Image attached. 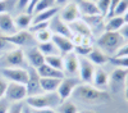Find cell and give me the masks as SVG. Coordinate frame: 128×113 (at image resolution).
<instances>
[{"label": "cell", "mask_w": 128, "mask_h": 113, "mask_svg": "<svg viewBox=\"0 0 128 113\" xmlns=\"http://www.w3.org/2000/svg\"><path fill=\"white\" fill-rule=\"evenodd\" d=\"M0 31H2V35H13L18 32L14 23V18L9 13L0 14Z\"/></svg>", "instance_id": "cell-17"}, {"label": "cell", "mask_w": 128, "mask_h": 113, "mask_svg": "<svg viewBox=\"0 0 128 113\" xmlns=\"http://www.w3.org/2000/svg\"><path fill=\"white\" fill-rule=\"evenodd\" d=\"M23 113H31V109L30 108H23Z\"/></svg>", "instance_id": "cell-50"}, {"label": "cell", "mask_w": 128, "mask_h": 113, "mask_svg": "<svg viewBox=\"0 0 128 113\" xmlns=\"http://www.w3.org/2000/svg\"><path fill=\"white\" fill-rule=\"evenodd\" d=\"M30 73V77H28V82H27V95L28 96H35V95H40L42 94V89H41V85H40V76L36 72L35 68H32L28 71Z\"/></svg>", "instance_id": "cell-13"}, {"label": "cell", "mask_w": 128, "mask_h": 113, "mask_svg": "<svg viewBox=\"0 0 128 113\" xmlns=\"http://www.w3.org/2000/svg\"><path fill=\"white\" fill-rule=\"evenodd\" d=\"M38 2H40V0H30V3H28V5H27V8H26V10H27L26 13H28V14L34 13V10H35L36 5L38 4Z\"/></svg>", "instance_id": "cell-42"}, {"label": "cell", "mask_w": 128, "mask_h": 113, "mask_svg": "<svg viewBox=\"0 0 128 113\" xmlns=\"http://www.w3.org/2000/svg\"><path fill=\"white\" fill-rule=\"evenodd\" d=\"M30 3V0H18L17 2V8L18 9H26Z\"/></svg>", "instance_id": "cell-45"}, {"label": "cell", "mask_w": 128, "mask_h": 113, "mask_svg": "<svg viewBox=\"0 0 128 113\" xmlns=\"http://www.w3.org/2000/svg\"><path fill=\"white\" fill-rule=\"evenodd\" d=\"M45 63L49 64L50 67L63 71V57L62 55H48L45 57Z\"/></svg>", "instance_id": "cell-29"}, {"label": "cell", "mask_w": 128, "mask_h": 113, "mask_svg": "<svg viewBox=\"0 0 128 113\" xmlns=\"http://www.w3.org/2000/svg\"><path fill=\"white\" fill-rule=\"evenodd\" d=\"M78 8L82 17H88V16H101L100 10L96 5L95 2L92 0H81L78 3Z\"/></svg>", "instance_id": "cell-19"}, {"label": "cell", "mask_w": 128, "mask_h": 113, "mask_svg": "<svg viewBox=\"0 0 128 113\" xmlns=\"http://www.w3.org/2000/svg\"><path fill=\"white\" fill-rule=\"evenodd\" d=\"M49 30L51 31L52 35H60V36L69 37V39H72L73 36V32L69 28V25L64 22L58 14L49 21Z\"/></svg>", "instance_id": "cell-10"}, {"label": "cell", "mask_w": 128, "mask_h": 113, "mask_svg": "<svg viewBox=\"0 0 128 113\" xmlns=\"http://www.w3.org/2000/svg\"><path fill=\"white\" fill-rule=\"evenodd\" d=\"M123 18H124V21H126V23H128V10L126 12V14L123 16Z\"/></svg>", "instance_id": "cell-48"}, {"label": "cell", "mask_w": 128, "mask_h": 113, "mask_svg": "<svg viewBox=\"0 0 128 113\" xmlns=\"http://www.w3.org/2000/svg\"><path fill=\"white\" fill-rule=\"evenodd\" d=\"M124 98L128 101V78H127V84H126V87H124Z\"/></svg>", "instance_id": "cell-47"}, {"label": "cell", "mask_w": 128, "mask_h": 113, "mask_svg": "<svg viewBox=\"0 0 128 113\" xmlns=\"http://www.w3.org/2000/svg\"><path fill=\"white\" fill-rule=\"evenodd\" d=\"M31 113H56L52 108H45V109H31Z\"/></svg>", "instance_id": "cell-44"}, {"label": "cell", "mask_w": 128, "mask_h": 113, "mask_svg": "<svg viewBox=\"0 0 128 113\" xmlns=\"http://www.w3.org/2000/svg\"><path fill=\"white\" fill-rule=\"evenodd\" d=\"M94 46L92 45H74V49L73 51L76 53L78 57H84L86 58L91 51H92Z\"/></svg>", "instance_id": "cell-30"}, {"label": "cell", "mask_w": 128, "mask_h": 113, "mask_svg": "<svg viewBox=\"0 0 128 113\" xmlns=\"http://www.w3.org/2000/svg\"><path fill=\"white\" fill-rule=\"evenodd\" d=\"M119 34L124 40H128V23H124L123 27L119 30Z\"/></svg>", "instance_id": "cell-43"}, {"label": "cell", "mask_w": 128, "mask_h": 113, "mask_svg": "<svg viewBox=\"0 0 128 113\" xmlns=\"http://www.w3.org/2000/svg\"><path fill=\"white\" fill-rule=\"evenodd\" d=\"M6 86H8V81H6L4 77H0V99H2V98H5Z\"/></svg>", "instance_id": "cell-39"}, {"label": "cell", "mask_w": 128, "mask_h": 113, "mask_svg": "<svg viewBox=\"0 0 128 113\" xmlns=\"http://www.w3.org/2000/svg\"><path fill=\"white\" fill-rule=\"evenodd\" d=\"M59 78H48V77H40V85L44 92H56L59 85H60Z\"/></svg>", "instance_id": "cell-25"}, {"label": "cell", "mask_w": 128, "mask_h": 113, "mask_svg": "<svg viewBox=\"0 0 128 113\" xmlns=\"http://www.w3.org/2000/svg\"><path fill=\"white\" fill-rule=\"evenodd\" d=\"M127 78H128V69L116 67L109 76V87L112 89L113 92L124 91Z\"/></svg>", "instance_id": "cell-5"}, {"label": "cell", "mask_w": 128, "mask_h": 113, "mask_svg": "<svg viewBox=\"0 0 128 113\" xmlns=\"http://www.w3.org/2000/svg\"><path fill=\"white\" fill-rule=\"evenodd\" d=\"M58 16L64 21L66 23H72L74 21L80 19L81 17V12H80V8H78V4L74 3V2H69L67 3L66 5H63V8L59 10Z\"/></svg>", "instance_id": "cell-11"}, {"label": "cell", "mask_w": 128, "mask_h": 113, "mask_svg": "<svg viewBox=\"0 0 128 113\" xmlns=\"http://www.w3.org/2000/svg\"><path fill=\"white\" fill-rule=\"evenodd\" d=\"M73 96L81 101L90 103V104H105L112 100V96L108 91L99 90L88 84H80L74 89Z\"/></svg>", "instance_id": "cell-1"}, {"label": "cell", "mask_w": 128, "mask_h": 113, "mask_svg": "<svg viewBox=\"0 0 128 113\" xmlns=\"http://www.w3.org/2000/svg\"><path fill=\"white\" fill-rule=\"evenodd\" d=\"M9 107H10V104H9V101L5 98L0 99V113H8Z\"/></svg>", "instance_id": "cell-41"}, {"label": "cell", "mask_w": 128, "mask_h": 113, "mask_svg": "<svg viewBox=\"0 0 128 113\" xmlns=\"http://www.w3.org/2000/svg\"><path fill=\"white\" fill-rule=\"evenodd\" d=\"M13 49V45L9 44L6 40L3 39V36L0 35V53H8Z\"/></svg>", "instance_id": "cell-37"}, {"label": "cell", "mask_w": 128, "mask_h": 113, "mask_svg": "<svg viewBox=\"0 0 128 113\" xmlns=\"http://www.w3.org/2000/svg\"><path fill=\"white\" fill-rule=\"evenodd\" d=\"M36 72L38 73L40 77H48V78H59V80H63L64 78V71H60V69H55L50 67L49 64H42L41 67H38L36 69Z\"/></svg>", "instance_id": "cell-20"}, {"label": "cell", "mask_w": 128, "mask_h": 113, "mask_svg": "<svg viewBox=\"0 0 128 113\" xmlns=\"http://www.w3.org/2000/svg\"><path fill=\"white\" fill-rule=\"evenodd\" d=\"M67 3H69V0H55V5H66Z\"/></svg>", "instance_id": "cell-46"}, {"label": "cell", "mask_w": 128, "mask_h": 113, "mask_svg": "<svg viewBox=\"0 0 128 113\" xmlns=\"http://www.w3.org/2000/svg\"><path fill=\"white\" fill-rule=\"evenodd\" d=\"M59 10H60L59 7H52L50 9H46V10H42V12H40V13H36L35 17H32V23L49 22L52 17H55L59 13Z\"/></svg>", "instance_id": "cell-23"}, {"label": "cell", "mask_w": 128, "mask_h": 113, "mask_svg": "<svg viewBox=\"0 0 128 113\" xmlns=\"http://www.w3.org/2000/svg\"><path fill=\"white\" fill-rule=\"evenodd\" d=\"M80 81H82L83 84H91L94 80L95 75V66L87 58H80Z\"/></svg>", "instance_id": "cell-12"}, {"label": "cell", "mask_w": 128, "mask_h": 113, "mask_svg": "<svg viewBox=\"0 0 128 113\" xmlns=\"http://www.w3.org/2000/svg\"><path fill=\"white\" fill-rule=\"evenodd\" d=\"M4 63H5V67L23 68V66L26 64L24 51L20 49V48L12 49L10 51L5 53V55H4Z\"/></svg>", "instance_id": "cell-7"}, {"label": "cell", "mask_w": 128, "mask_h": 113, "mask_svg": "<svg viewBox=\"0 0 128 113\" xmlns=\"http://www.w3.org/2000/svg\"><path fill=\"white\" fill-rule=\"evenodd\" d=\"M95 3H96V5H98L101 16H102L104 18L108 17L109 10H110V0H96Z\"/></svg>", "instance_id": "cell-32"}, {"label": "cell", "mask_w": 128, "mask_h": 113, "mask_svg": "<svg viewBox=\"0 0 128 113\" xmlns=\"http://www.w3.org/2000/svg\"><path fill=\"white\" fill-rule=\"evenodd\" d=\"M26 55V60L28 62L30 67L37 69L38 67H41L42 64H45V55L38 50V48H31L30 50L24 51Z\"/></svg>", "instance_id": "cell-15"}, {"label": "cell", "mask_w": 128, "mask_h": 113, "mask_svg": "<svg viewBox=\"0 0 128 113\" xmlns=\"http://www.w3.org/2000/svg\"><path fill=\"white\" fill-rule=\"evenodd\" d=\"M80 85V80L78 78H74V77H69V78H66L64 77L62 81H60V85L56 90V94L59 95L60 100L64 101V100H68L72 95H73V91L77 86Z\"/></svg>", "instance_id": "cell-8"}, {"label": "cell", "mask_w": 128, "mask_h": 113, "mask_svg": "<svg viewBox=\"0 0 128 113\" xmlns=\"http://www.w3.org/2000/svg\"><path fill=\"white\" fill-rule=\"evenodd\" d=\"M128 10V0H122V2L116 5L115 10H114V16H124L126 12Z\"/></svg>", "instance_id": "cell-36"}, {"label": "cell", "mask_w": 128, "mask_h": 113, "mask_svg": "<svg viewBox=\"0 0 128 113\" xmlns=\"http://www.w3.org/2000/svg\"><path fill=\"white\" fill-rule=\"evenodd\" d=\"M51 41L55 44L56 49L59 50V53L63 54V55L70 53V51H73V49H74V44H73L72 39H69V37L60 36V35H52Z\"/></svg>", "instance_id": "cell-16"}, {"label": "cell", "mask_w": 128, "mask_h": 113, "mask_svg": "<svg viewBox=\"0 0 128 113\" xmlns=\"http://www.w3.org/2000/svg\"><path fill=\"white\" fill-rule=\"evenodd\" d=\"M124 44V39L119 32H105L98 39L99 49L102 50L106 55L113 57L119 50V48Z\"/></svg>", "instance_id": "cell-3"}, {"label": "cell", "mask_w": 128, "mask_h": 113, "mask_svg": "<svg viewBox=\"0 0 128 113\" xmlns=\"http://www.w3.org/2000/svg\"><path fill=\"white\" fill-rule=\"evenodd\" d=\"M14 23L18 31H27L32 25V14L28 13H19L14 18Z\"/></svg>", "instance_id": "cell-26"}, {"label": "cell", "mask_w": 128, "mask_h": 113, "mask_svg": "<svg viewBox=\"0 0 128 113\" xmlns=\"http://www.w3.org/2000/svg\"><path fill=\"white\" fill-rule=\"evenodd\" d=\"M37 48H38V50H40L45 57H48V55H58V54H59V50L56 49L55 44L52 43V41L41 43V44H38Z\"/></svg>", "instance_id": "cell-27"}, {"label": "cell", "mask_w": 128, "mask_h": 113, "mask_svg": "<svg viewBox=\"0 0 128 113\" xmlns=\"http://www.w3.org/2000/svg\"><path fill=\"white\" fill-rule=\"evenodd\" d=\"M109 55H106L102 50H100L99 48H94L92 51L87 55V59L91 62L94 66H104L109 62Z\"/></svg>", "instance_id": "cell-22"}, {"label": "cell", "mask_w": 128, "mask_h": 113, "mask_svg": "<svg viewBox=\"0 0 128 113\" xmlns=\"http://www.w3.org/2000/svg\"><path fill=\"white\" fill-rule=\"evenodd\" d=\"M109 62L113 63L114 66H116V67L128 69V57H110Z\"/></svg>", "instance_id": "cell-35"}, {"label": "cell", "mask_w": 128, "mask_h": 113, "mask_svg": "<svg viewBox=\"0 0 128 113\" xmlns=\"http://www.w3.org/2000/svg\"><path fill=\"white\" fill-rule=\"evenodd\" d=\"M60 103L62 100L56 92H42L40 95L26 98V104L31 109H45V108L55 109Z\"/></svg>", "instance_id": "cell-2"}, {"label": "cell", "mask_w": 128, "mask_h": 113, "mask_svg": "<svg viewBox=\"0 0 128 113\" xmlns=\"http://www.w3.org/2000/svg\"><path fill=\"white\" fill-rule=\"evenodd\" d=\"M126 21L122 16H113L108 18L105 23V31L106 32H119V30L123 27Z\"/></svg>", "instance_id": "cell-24"}, {"label": "cell", "mask_w": 128, "mask_h": 113, "mask_svg": "<svg viewBox=\"0 0 128 113\" xmlns=\"http://www.w3.org/2000/svg\"><path fill=\"white\" fill-rule=\"evenodd\" d=\"M92 84L96 89L99 90H105L109 87V75L102 69V68H98L95 69V75H94V80Z\"/></svg>", "instance_id": "cell-18"}, {"label": "cell", "mask_w": 128, "mask_h": 113, "mask_svg": "<svg viewBox=\"0 0 128 113\" xmlns=\"http://www.w3.org/2000/svg\"><path fill=\"white\" fill-rule=\"evenodd\" d=\"M69 28H70V31L73 34H78V35L92 37V28L84 22L83 19H77V21H74V22L69 23Z\"/></svg>", "instance_id": "cell-21"}, {"label": "cell", "mask_w": 128, "mask_h": 113, "mask_svg": "<svg viewBox=\"0 0 128 113\" xmlns=\"http://www.w3.org/2000/svg\"><path fill=\"white\" fill-rule=\"evenodd\" d=\"M113 57H128V44H123Z\"/></svg>", "instance_id": "cell-40"}, {"label": "cell", "mask_w": 128, "mask_h": 113, "mask_svg": "<svg viewBox=\"0 0 128 113\" xmlns=\"http://www.w3.org/2000/svg\"><path fill=\"white\" fill-rule=\"evenodd\" d=\"M18 0H0V14L9 13L13 9L14 4L17 5Z\"/></svg>", "instance_id": "cell-34"}, {"label": "cell", "mask_w": 128, "mask_h": 113, "mask_svg": "<svg viewBox=\"0 0 128 113\" xmlns=\"http://www.w3.org/2000/svg\"><path fill=\"white\" fill-rule=\"evenodd\" d=\"M27 87L22 84H16V82H8L6 91H5V99L10 103H20L26 100L27 98Z\"/></svg>", "instance_id": "cell-6"}, {"label": "cell", "mask_w": 128, "mask_h": 113, "mask_svg": "<svg viewBox=\"0 0 128 113\" xmlns=\"http://www.w3.org/2000/svg\"><path fill=\"white\" fill-rule=\"evenodd\" d=\"M23 104L22 103H13L12 105L9 107L8 113H23Z\"/></svg>", "instance_id": "cell-38"}, {"label": "cell", "mask_w": 128, "mask_h": 113, "mask_svg": "<svg viewBox=\"0 0 128 113\" xmlns=\"http://www.w3.org/2000/svg\"><path fill=\"white\" fill-rule=\"evenodd\" d=\"M78 113H96L94 110H82V112H78Z\"/></svg>", "instance_id": "cell-49"}, {"label": "cell", "mask_w": 128, "mask_h": 113, "mask_svg": "<svg viewBox=\"0 0 128 113\" xmlns=\"http://www.w3.org/2000/svg\"><path fill=\"white\" fill-rule=\"evenodd\" d=\"M80 69V57L74 53V51H70V53L63 55V71L66 73H78Z\"/></svg>", "instance_id": "cell-14"}, {"label": "cell", "mask_w": 128, "mask_h": 113, "mask_svg": "<svg viewBox=\"0 0 128 113\" xmlns=\"http://www.w3.org/2000/svg\"><path fill=\"white\" fill-rule=\"evenodd\" d=\"M52 7H56V5H55V0H40L34 12H35V13H40V12H42V10L50 9V8H52Z\"/></svg>", "instance_id": "cell-33"}, {"label": "cell", "mask_w": 128, "mask_h": 113, "mask_svg": "<svg viewBox=\"0 0 128 113\" xmlns=\"http://www.w3.org/2000/svg\"><path fill=\"white\" fill-rule=\"evenodd\" d=\"M56 113H78V107L69 100H64L55 108Z\"/></svg>", "instance_id": "cell-28"}, {"label": "cell", "mask_w": 128, "mask_h": 113, "mask_svg": "<svg viewBox=\"0 0 128 113\" xmlns=\"http://www.w3.org/2000/svg\"><path fill=\"white\" fill-rule=\"evenodd\" d=\"M2 36H3L4 40H6L9 44H12L16 48L26 46L30 43H32V40L35 39L34 35H32L31 32H28V30L27 31H18V32H16L13 35H2Z\"/></svg>", "instance_id": "cell-9"}, {"label": "cell", "mask_w": 128, "mask_h": 113, "mask_svg": "<svg viewBox=\"0 0 128 113\" xmlns=\"http://www.w3.org/2000/svg\"><path fill=\"white\" fill-rule=\"evenodd\" d=\"M0 73H2V77H4L8 82H16V84H22V85H27L30 77L28 69L26 68L3 67Z\"/></svg>", "instance_id": "cell-4"}, {"label": "cell", "mask_w": 128, "mask_h": 113, "mask_svg": "<svg viewBox=\"0 0 128 113\" xmlns=\"http://www.w3.org/2000/svg\"><path fill=\"white\" fill-rule=\"evenodd\" d=\"M51 37H52V34L51 31L48 28V30H42L40 32H36L35 34V40H37L38 43H48V41H51Z\"/></svg>", "instance_id": "cell-31"}]
</instances>
